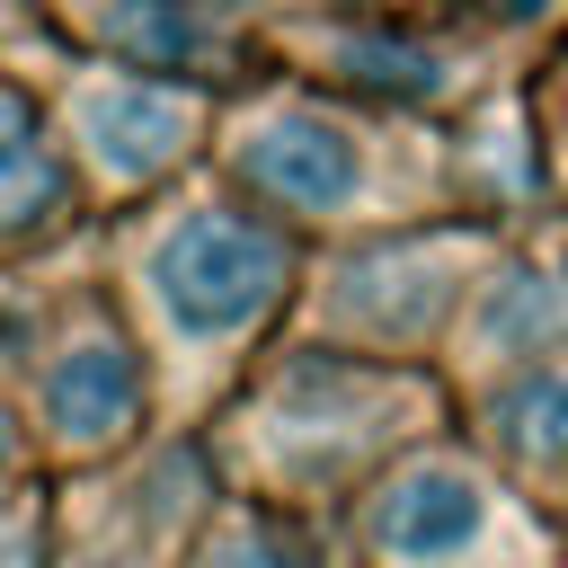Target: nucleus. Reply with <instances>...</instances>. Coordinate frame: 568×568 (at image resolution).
Segmentation results:
<instances>
[{
    "label": "nucleus",
    "mask_w": 568,
    "mask_h": 568,
    "mask_svg": "<svg viewBox=\"0 0 568 568\" xmlns=\"http://www.w3.org/2000/svg\"><path fill=\"white\" fill-rule=\"evenodd\" d=\"M98 275L133 320L169 435H195L284 337L311 293V240L248 204L222 169L98 222Z\"/></svg>",
    "instance_id": "1"
},
{
    "label": "nucleus",
    "mask_w": 568,
    "mask_h": 568,
    "mask_svg": "<svg viewBox=\"0 0 568 568\" xmlns=\"http://www.w3.org/2000/svg\"><path fill=\"white\" fill-rule=\"evenodd\" d=\"M213 169L248 204L293 222L311 248L470 213L462 124L390 115V106L337 98V89L293 80V71H257V80H240L222 98Z\"/></svg>",
    "instance_id": "2"
},
{
    "label": "nucleus",
    "mask_w": 568,
    "mask_h": 568,
    "mask_svg": "<svg viewBox=\"0 0 568 568\" xmlns=\"http://www.w3.org/2000/svg\"><path fill=\"white\" fill-rule=\"evenodd\" d=\"M444 426H462V399L444 373L284 337L195 435L231 497H266L337 524L399 453H417Z\"/></svg>",
    "instance_id": "3"
},
{
    "label": "nucleus",
    "mask_w": 568,
    "mask_h": 568,
    "mask_svg": "<svg viewBox=\"0 0 568 568\" xmlns=\"http://www.w3.org/2000/svg\"><path fill=\"white\" fill-rule=\"evenodd\" d=\"M36 266L44 257L0 266V382L18 390L44 470L89 479V470L133 462L151 435H169V417H160L151 355L98 275V231L71 275L36 284Z\"/></svg>",
    "instance_id": "4"
},
{
    "label": "nucleus",
    "mask_w": 568,
    "mask_h": 568,
    "mask_svg": "<svg viewBox=\"0 0 568 568\" xmlns=\"http://www.w3.org/2000/svg\"><path fill=\"white\" fill-rule=\"evenodd\" d=\"M257 44H266V71L320 80V89L390 106V115H435V124L479 115L532 62L524 36L462 18V9H426V0H408V9H284L257 27Z\"/></svg>",
    "instance_id": "5"
},
{
    "label": "nucleus",
    "mask_w": 568,
    "mask_h": 568,
    "mask_svg": "<svg viewBox=\"0 0 568 568\" xmlns=\"http://www.w3.org/2000/svg\"><path fill=\"white\" fill-rule=\"evenodd\" d=\"M506 240L515 231L506 222H479V213L328 240V248H311V293L293 311V337L444 373V346H453L479 275L506 257Z\"/></svg>",
    "instance_id": "6"
},
{
    "label": "nucleus",
    "mask_w": 568,
    "mask_h": 568,
    "mask_svg": "<svg viewBox=\"0 0 568 568\" xmlns=\"http://www.w3.org/2000/svg\"><path fill=\"white\" fill-rule=\"evenodd\" d=\"M355 568H568V524L524 497L462 426L399 453L346 515Z\"/></svg>",
    "instance_id": "7"
},
{
    "label": "nucleus",
    "mask_w": 568,
    "mask_h": 568,
    "mask_svg": "<svg viewBox=\"0 0 568 568\" xmlns=\"http://www.w3.org/2000/svg\"><path fill=\"white\" fill-rule=\"evenodd\" d=\"M36 89H44L71 178L89 195V222H115V213L186 186L195 169H213V133H222V98H231L204 80L124 71V62H89V53H44Z\"/></svg>",
    "instance_id": "8"
},
{
    "label": "nucleus",
    "mask_w": 568,
    "mask_h": 568,
    "mask_svg": "<svg viewBox=\"0 0 568 568\" xmlns=\"http://www.w3.org/2000/svg\"><path fill=\"white\" fill-rule=\"evenodd\" d=\"M213 497L222 470L204 435H151L115 470L53 479V568H178Z\"/></svg>",
    "instance_id": "9"
},
{
    "label": "nucleus",
    "mask_w": 568,
    "mask_h": 568,
    "mask_svg": "<svg viewBox=\"0 0 568 568\" xmlns=\"http://www.w3.org/2000/svg\"><path fill=\"white\" fill-rule=\"evenodd\" d=\"M27 27L44 36V53H89V62H124V71L204 80V89H240L266 71L257 27H240L204 0H27Z\"/></svg>",
    "instance_id": "10"
},
{
    "label": "nucleus",
    "mask_w": 568,
    "mask_h": 568,
    "mask_svg": "<svg viewBox=\"0 0 568 568\" xmlns=\"http://www.w3.org/2000/svg\"><path fill=\"white\" fill-rule=\"evenodd\" d=\"M541 355H568V222H541V231H515L506 257L479 275L453 346H444V382L453 399L497 382V373H524Z\"/></svg>",
    "instance_id": "11"
},
{
    "label": "nucleus",
    "mask_w": 568,
    "mask_h": 568,
    "mask_svg": "<svg viewBox=\"0 0 568 568\" xmlns=\"http://www.w3.org/2000/svg\"><path fill=\"white\" fill-rule=\"evenodd\" d=\"M89 195L71 178V151L53 133V106L36 89V71L0 62V266L53 257L71 240H89Z\"/></svg>",
    "instance_id": "12"
},
{
    "label": "nucleus",
    "mask_w": 568,
    "mask_h": 568,
    "mask_svg": "<svg viewBox=\"0 0 568 568\" xmlns=\"http://www.w3.org/2000/svg\"><path fill=\"white\" fill-rule=\"evenodd\" d=\"M462 435L568 524V355H541L524 373H497L462 390Z\"/></svg>",
    "instance_id": "13"
},
{
    "label": "nucleus",
    "mask_w": 568,
    "mask_h": 568,
    "mask_svg": "<svg viewBox=\"0 0 568 568\" xmlns=\"http://www.w3.org/2000/svg\"><path fill=\"white\" fill-rule=\"evenodd\" d=\"M178 568H355V550H346V532L328 515H293V506L222 488Z\"/></svg>",
    "instance_id": "14"
},
{
    "label": "nucleus",
    "mask_w": 568,
    "mask_h": 568,
    "mask_svg": "<svg viewBox=\"0 0 568 568\" xmlns=\"http://www.w3.org/2000/svg\"><path fill=\"white\" fill-rule=\"evenodd\" d=\"M524 124H532L550 204H559V222H568V18H559V27L532 44V62H524Z\"/></svg>",
    "instance_id": "15"
},
{
    "label": "nucleus",
    "mask_w": 568,
    "mask_h": 568,
    "mask_svg": "<svg viewBox=\"0 0 568 568\" xmlns=\"http://www.w3.org/2000/svg\"><path fill=\"white\" fill-rule=\"evenodd\" d=\"M0 568H53V479L0 506Z\"/></svg>",
    "instance_id": "16"
},
{
    "label": "nucleus",
    "mask_w": 568,
    "mask_h": 568,
    "mask_svg": "<svg viewBox=\"0 0 568 568\" xmlns=\"http://www.w3.org/2000/svg\"><path fill=\"white\" fill-rule=\"evenodd\" d=\"M44 479H53V470H44V453H36V426H27L18 390L0 382V506L27 497V488H44Z\"/></svg>",
    "instance_id": "17"
},
{
    "label": "nucleus",
    "mask_w": 568,
    "mask_h": 568,
    "mask_svg": "<svg viewBox=\"0 0 568 568\" xmlns=\"http://www.w3.org/2000/svg\"><path fill=\"white\" fill-rule=\"evenodd\" d=\"M204 9H222V18H240V27H266V18H284L293 0H204Z\"/></svg>",
    "instance_id": "18"
},
{
    "label": "nucleus",
    "mask_w": 568,
    "mask_h": 568,
    "mask_svg": "<svg viewBox=\"0 0 568 568\" xmlns=\"http://www.w3.org/2000/svg\"><path fill=\"white\" fill-rule=\"evenodd\" d=\"M293 9H408V0H293Z\"/></svg>",
    "instance_id": "19"
}]
</instances>
